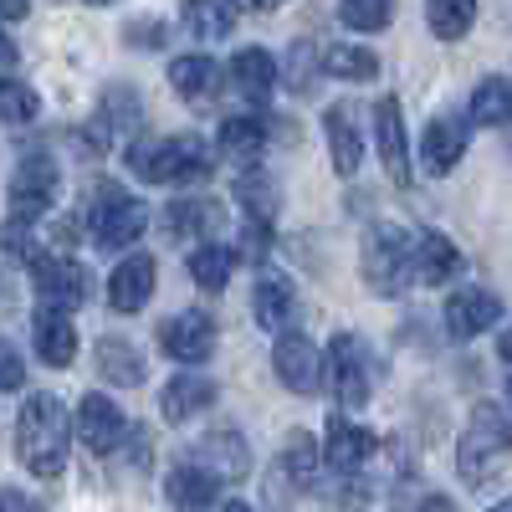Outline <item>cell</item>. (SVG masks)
Masks as SVG:
<instances>
[{
  "instance_id": "cell-1",
  "label": "cell",
  "mask_w": 512,
  "mask_h": 512,
  "mask_svg": "<svg viewBox=\"0 0 512 512\" xmlns=\"http://www.w3.org/2000/svg\"><path fill=\"white\" fill-rule=\"evenodd\" d=\"M67 446H72V425L57 395H31L16 420V451L26 461L31 477H62L67 472Z\"/></svg>"
},
{
  "instance_id": "cell-2",
  "label": "cell",
  "mask_w": 512,
  "mask_h": 512,
  "mask_svg": "<svg viewBox=\"0 0 512 512\" xmlns=\"http://www.w3.org/2000/svg\"><path fill=\"white\" fill-rule=\"evenodd\" d=\"M512 461V415L497 405H477L456 441V472L466 487H487Z\"/></svg>"
},
{
  "instance_id": "cell-3",
  "label": "cell",
  "mask_w": 512,
  "mask_h": 512,
  "mask_svg": "<svg viewBox=\"0 0 512 512\" xmlns=\"http://www.w3.org/2000/svg\"><path fill=\"white\" fill-rule=\"evenodd\" d=\"M128 169L144 185H200L210 175V144L195 134H169L128 144Z\"/></svg>"
},
{
  "instance_id": "cell-4",
  "label": "cell",
  "mask_w": 512,
  "mask_h": 512,
  "mask_svg": "<svg viewBox=\"0 0 512 512\" xmlns=\"http://www.w3.org/2000/svg\"><path fill=\"white\" fill-rule=\"evenodd\" d=\"M364 282L379 297H400L415 282V236L400 226H369L364 231Z\"/></svg>"
},
{
  "instance_id": "cell-5",
  "label": "cell",
  "mask_w": 512,
  "mask_h": 512,
  "mask_svg": "<svg viewBox=\"0 0 512 512\" xmlns=\"http://www.w3.org/2000/svg\"><path fill=\"white\" fill-rule=\"evenodd\" d=\"M88 226H93V241L103 251H128V246L144 236V226H149V205L139 195L118 190L113 180H103V185H93Z\"/></svg>"
},
{
  "instance_id": "cell-6",
  "label": "cell",
  "mask_w": 512,
  "mask_h": 512,
  "mask_svg": "<svg viewBox=\"0 0 512 512\" xmlns=\"http://www.w3.org/2000/svg\"><path fill=\"white\" fill-rule=\"evenodd\" d=\"M62 175H57V159L47 149H26L16 175H11V221H41L47 210L57 205Z\"/></svg>"
},
{
  "instance_id": "cell-7",
  "label": "cell",
  "mask_w": 512,
  "mask_h": 512,
  "mask_svg": "<svg viewBox=\"0 0 512 512\" xmlns=\"http://www.w3.org/2000/svg\"><path fill=\"white\" fill-rule=\"evenodd\" d=\"M323 379L333 400L344 410H359L369 400V354H364V338L359 333H338L328 354H323Z\"/></svg>"
},
{
  "instance_id": "cell-8",
  "label": "cell",
  "mask_w": 512,
  "mask_h": 512,
  "mask_svg": "<svg viewBox=\"0 0 512 512\" xmlns=\"http://www.w3.org/2000/svg\"><path fill=\"white\" fill-rule=\"evenodd\" d=\"M26 267H31V282H36V292H41V303H52V308L77 313V308L93 297V277H88V267L72 262V256L36 251Z\"/></svg>"
},
{
  "instance_id": "cell-9",
  "label": "cell",
  "mask_w": 512,
  "mask_h": 512,
  "mask_svg": "<svg viewBox=\"0 0 512 512\" xmlns=\"http://www.w3.org/2000/svg\"><path fill=\"white\" fill-rule=\"evenodd\" d=\"M318 466H323L318 441H313L308 431H292V436H287V446H282V456H277V466H272L267 497H272V502H287V497H303V492H313V482H318Z\"/></svg>"
},
{
  "instance_id": "cell-10",
  "label": "cell",
  "mask_w": 512,
  "mask_h": 512,
  "mask_svg": "<svg viewBox=\"0 0 512 512\" xmlns=\"http://www.w3.org/2000/svg\"><path fill=\"white\" fill-rule=\"evenodd\" d=\"M272 369H277V379L287 384L292 395H318L323 390V354L313 349V338H303V333L282 328L277 349H272Z\"/></svg>"
},
{
  "instance_id": "cell-11",
  "label": "cell",
  "mask_w": 512,
  "mask_h": 512,
  "mask_svg": "<svg viewBox=\"0 0 512 512\" xmlns=\"http://www.w3.org/2000/svg\"><path fill=\"white\" fill-rule=\"evenodd\" d=\"M159 344L180 364H205L210 354H216V323H210V313H200V308H185L169 323H159Z\"/></svg>"
},
{
  "instance_id": "cell-12",
  "label": "cell",
  "mask_w": 512,
  "mask_h": 512,
  "mask_svg": "<svg viewBox=\"0 0 512 512\" xmlns=\"http://www.w3.org/2000/svg\"><path fill=\"white\" fill-rule=\"evenodd\" d=\"M502 323V297L487 292V287H456L446 297V333L456 338V344H466V338H477L487 328Z\"/></svg>"
},
{
  "instance_id": "cell-13",
  "label": "cell",
  "mask_w": 512,
  "mask_h": 512,
  "mask_svg": "<svg viewBox=\"0 0 512 512\" xmlns=\"http://www.w3.org/2000/svg\"><path fill=\"white\" fill-rule=\"evenodd\" d=\"M466 134H472V118H456V113H436L431 123H425V134H420V164H425V175H451V169L461 164L466 154Z\"/></svg>"
},
{
  "instance_id": "cell-14",
  "label": "cell",
  "mask_w": 512,
  "mask_h": 512,
  "mask_svg": "<svg viewBox=\"0 0 512 512\" xmlns=\"http://www.w3.org/2000/svg\"><path fill=\"white\" fill-rule=\"evenodd\" d=\"M374 149H379V164L390 175L395 190H410V144H405V113L395 98H384L374 108Z\"/></svg>"
},
{
  "instance_id": "cell-15",
  "label": "cell",
  "mask_w": 512,
  "mask_h": 512,
  "mask_svg": "<svg viewBox=\"0 0 512 512\" xmlns=\"http://www.w3.org/2000/svg\"><path fill=\"white\" fill-rule=\"evenodd\" d=\"M123 436H128L123 410L108 395H82V405H77V441L88 446L93 456H108V451H118Z\"/></svg>"
},
{
  "instance_id": "cell-16",
  "label": "cell",
  "mask_w": 512,
  "mask_h": 512,
  "mask_svg": "<svg viewBox=\"0 0 512 512\" xmlns=\"http://www.w3.org/2000/svg\"><path fill=\"white\" fill-rule=\"evenodd\" d=\"M374 431H364V425L344 420V415H328V441H323V461L333 466V472H344V477H359L364 472V461L374 456Z\"/></svg>"
},
{
  "instance_id": "cell-17",
  "label": "cell",
  "mask_w": 512,
  "mask_h": 512,
  "mask_svg": "<svg viewBox=\"0 0 512 512\" xmlns=\"http://www.w3.org/2000/svg\"><path fill=\"white\" fill-rule=\"evenodd\" d=\"M149 297H154V256H144V251L123 256V262L113 267V277H108L113 313H139Z\"/></svg>"
},
{
  "instance_id": "cell-18",
  "label": "cell",
  "mask_w": 512,
  "mask_h": 512,
  "mask_svg": "<svg viewBox=\"0 0 512 512\" xmlns=\"http://www.w3.org/2000/svg\"><path fill=\"white\" fill-rule=\"evenodd\" d=\"M231 88H236L241 103L267 108V103H272V88H277L272 52H262V47H241V52L231 57Z\"/></svg>"
},
{
  "instance_id": "cell-19",
  "label": "cell",
  "mask_w": 512,
  "mask_h": 512,
  "mask_svg": "<svg viewBox=\"0 0 512 512\" xmlns=\"http://www.w3.org/2000/svg\"><path fill=\"white\" fill-rule=\"evenodd\" d=\"M323 139H328V154H333V169L344 180L359 175V164H364V139H359V128H354V103H333L323 113Z\"/></svg>"
},
{
  "instance_id": "cell-20",
  "label": "cell",
  "mask_w": 512,
  "mask_h": 512,
  "mask_svg": "<svg viewBox=\"0 0 512 512\" xmlns=\"http://www.w3.org/2000/svg\"><path fill=\"white\" fill-rule=\"evenodd\" d=\"M267 139H272V128H267L262 108H251V113H236V118L221 123L216 149L226 159H236V164H256V159H262V149H267Z\"/></svg>"
},
{
  "instance_id": "cell-21",
  "label": "cell",
  "mask_w": 512,
  "mask_h": 512,
  "mask_svg": "<svg viewBox=\"0 0 512 512\" xmlns=\"http://www.w3.org/2000/svg\"><path fill=\"white\" fill-rule=\"evenodd\" d=\"M31 333H36V354L47 359L52 369H67V364L77 359V328H72V313H67V308L41 303Z\"/></svg>"
},
{
  "instance_id": "cell-22",
  "label": "cell",
  "mask_w": 512,
  "mask_h": 512,
  "mask_svg": "<svg viewBox=\"0 0 512 512\" xmlns=\"http://www.w3.org/2000/svg\"><path fill=\"white\" fill-rule=\"evenodd\" d=\"M251 313H256V323H262L267 333L292 328V313H297L292 282L282 272H262V277H256V287H251Z\"/></svg>"
},
{
  "instance_id": "cell-23",
  "label": "cell",
  "mask_w": 512,
  "mask_h": 512,
  "mask_svg": "<svg viewBox=\"0 0 512 512\" xmlns=\"http://www.w3.org/2000/svg\"><path fill=\"white\" fill-rule=\"evenodd\" d=\"M169 88H175L195 113H210V98L221 88V67L210 57H175L169 62Z\"/></svg>"
},
{
  "instance_id": "cell-24",
  "label": "cell",
  "mask_w": 512,
  "mask_h": 512,
  "mask_svg": "<svg viewBox=\"0 0 512 512\" xmlns=\"http://www.w3.org/2000/svg\"><path fill=\"white\" fill-rule=\"evenodd\" d=\"M210 405H216V384H210L205 374H180V379H169L164 395H159V410H164L169 425H185V420H195V415L210 410Z\"/></svg>"
},
{
  "instance_id": "cell-25",
  "label": "cell",
  "mask_w": 512,
  "mask_h": 512,
  "mask_svg": "<svg viewBox=\"0 0 512 512\" xmlns=\"http://www.w3.org/2000/svg\"><path fill=\"white\" fill-rule=\"evenodd\" d=\"M164 497L175 507H210V502H221V477L205 461H185L164 477Z\"/></svg>"
},
{
  "instance_id": "cell-26",
  "label": "cell",
  "mask_w": 512,
  "mask_h": 512,
  "mask_svg": "<svg viewBox=\"0 0 512 512\" xmlns=\"http://www.w3.org/2000/svg\"><path fill=\"white\" fill-rule=\"evenodd\" d=\"M415 272L431 282V287L451 282V277L461 272V251H456V241L441 236V231H425V236L415 241Z\"/></svg>"
},
{
  "instance_id": "cell-27",
  "label": "cell",
  "mask_w": 512,
  "mask_h": 512,
  "mask_svg": "<svg viewBox=\"0 0 512 512\" xmlns=\"http://www.w3.org/2000/svg\"><path fill=\"white\" fill-rule=\"evenodd\" d=\"M466 118L477 128H502L512 123V77H482L472 103H466Z\"/></svg>"
},
{
  "instance_id": "cell-28",
  "label": "cell",
  "mask_w": 512,
  "mask_h": 512,
  "mask_svg": "<svg viewBox=\"0 0 512 512\" xmlns=\"http://www.w3.org/2000/svg\"><path fill=\"white\" fill-rule=\"evenodd\" d=\"M98 374L108 379V384H144V354L128 344V338H98Z\"/></svg>"
},
{
  "instance_id": "cell-29",
  "label": "cell",
  "mask_w": 512,
  "mask_h": 512,
  "mask_svg": "<svg viewBox=\"0 0 512 512\" xmlns=\"http://www.w3.org/2000/svg\"><path fill=\"white\" fill-rule=\"evenodd\" d=\"M231 272H236V251H231V246L205 241V246H195V251H190V277H195V287L221 292V287L231 282Z\"/></svg>"
},
{
  "instance_id": "cell-30",
  "label": "cell",
  "mask_w": 512,
  "mask_h": 512,
  "mask_svg": "<svg viewBox=\"0 0 512 512\" xmlns=\"http://www.w3.org/2000/svg\"><path fill=\"white\" fill-rule=\"evenodd\" d=\"M200 461L216 472L221 482H236V477H246V466H251V456H246V441L236 436V431H216L205 446H200Z\"/></svg>"
},
{
  "instance_id": "cell-31",
  "label": "cell",
  "mask_w": 512,
  "mask_h": 512,
  "mask_svg": "<svg viewBox=\"0 0 512 512\" xmlns=\"http://www.w3.org/2000/svg\"><path fill=\"white\" fill-rule=\"evenodd\" d=\"M221 221V210L210 205V200H175V205H164V236L169 241H185V236H195V231H210Z\"/></svg>"
},
{
  "instance_id": "cell-32",
  "label": "cell",
  "mask_w": 512,
  "mask_h": 512,
  "mask_svg": "<svg viewBox=\"0 0 512 512\" xmlns=\"http://www.w3.org/2000/svg\"><path fill=\"white\" fill-rule=\"evenodd\" d=\"M425 26L441 41H461L477 26V0H425Z\"/></svg>"
},
{
  "instance_id": "cell-33",
  "label": "cell",
  "mask_w": 512,
  "mask_h": 512,
  "mask_svg": "<svg viewBox=\"0 0 512 512\" xmlns=\"http://www.w3.org/2000/svg\"><path fill=\"white\" fill-rule=\"evenodd\" d=\"M180 21L195 41H226L231 36V6H221V0H185Z\"/></svg>"
},
{
  "instance_id": "cell-34",
  "label": "cell",
  "mask_w": 512,
  "mask_h": 512,
  "mask_svg": "<svg viewBox=\"0 0 512 512\" xmlns=\"http://www.w3.org/2000/svg\"><path fill=\"white\" fill-rule=\"evenodd\" d=\"M323 72H333V77H344V82H374L379 77V57L369 52V47H328L323 52Z\"/></svg>"
},
{
  "instance_id": "cell-35",
  "label": "cell",
  "mask_w": 512,
  "mask_h": 512,
  "mask_svg": "<svg viewBox=\"0 0 512 512\" xmlns=\"http://www.w3.org/2000/svg\"><path fill=\"white\" fill-rule=\"evenodd\" d=\"M236 205L246 210L251 221H277L282 195H277V185H272L267 175H241V180H236Z\"/></svg>"
},
{
  "instance_id": "cell-36",
  "label": "cell",
  "mask_w": 512,
  "mask_h": 512,
  "mask_svg": "<svg viewBox=\"0 0 512 512\" xmlns=\"http://www.w3.org/2000/svg\"><path fill=\"white\" fill-rule=\"evenodd\" d=\"M139 118H144V108H139V93L134 88H123V82H118V88H108L103 93V113H98V123L108 128V134H128V128H139Z\"/></svg>"
},
{
  "instance_id": "cell-37",
  "label": "cell",
  "mask_w": 512,
  "mask_h": 512,
  "mask_svg": "<svg viewBox=\"0 0 512 512\" xmlns=\"http://www.w3.org/2000/svg\"><path fill=\"white\" fill-rule=\"evenodd\" d=\"M338 21L354 31H384L395 21V0H344L338 6Z\"/></svg>"
},
{
  "instance_id": "cell-38",
  "label": "cell",
  "mask_w": 512,
  "mask_h": 512,
  "mask_svg": "<svg viewBox=\"0 0 512 512\" xmlns=\"http://www.w3.org/2000/svg\"><path fill=\"white\" fill-rule=\"evenodd\" d=\"M41 113V98L16 77H0V123H31Z\"/></svg>"
},
{
  "instance_id": "cell-39",
  "label": "cell",
  "mask_w": 512,
  "mask_h": 512,
  "mask_svg": "<svg viewBox=\"0 0 512 512\" xmlns=\"http://www.w3.org/2000/svg\"><path fill=\"white\" fill-rule=\"evenodd\" d=\"M318 52H313V41H292V52H287V67H282V77L292 82L297 93H308L313 88V77H318Z\"/></svg>"
},
{
  "instance_id": "cell-40",
  "label": "cell",
  "mask_w": 512,
  "mask_h": 512,
  "mask_svg": "<svg viewBox=\"0 0 512 512\" xmlns=\"http://www.w3.org/2000/svg\"><path fill=\"white\" fill-rule=\"evenodd\" d=\"M21 384H26V364H21V354L11 349V338H0V395L21 390Z\"/></svg>"
},
{
  "instance_id": "cell-41",
  "label": "cell",
  "mask_w": 512,
  "mask_h": 512,
  "mask_svg": "<svg viewBox=\"0 0 512 512\" xmlns=\"http://www.w3.org/2000/svg\"><path fill=\"white\" fill-rule=\"evenodd\" d=\"M267 241H272V221H251L241 226V256H251V262H262L267 256Z\"/></svg>"
},
{
  "instance_id": "cell-42",
  "label": "cell",
  "mask_w": 512,
  "mask_h": 512,
  "mask_svg": "<svg viewBox=\"0 0 512 512\" xmlns=\"http://www.w3.org/2000/svg\"><path fill=\"white\" fill-rule=\"evenodd\" d=\"M123 41H128V47H164V26L159 21H134L123 31Z\"/></svg>"
},
{
  "instance_id": "cell-43",
  "label": "cell",
  "mask_w": 512,
  "mask_h": 512,
  "mask_svg": "<svg viewBox=\"0 0 512 512\" xmlns=\"http://www.w3.org/2000/svg\"><path fill=\"white\" fill-rule=\"evenodd\" d=\"M231 11H241V16H262V11H272L277 0H226Z\"/></svg>"
},
{
  "instance_id": "cell-44",
  "label": "cell",
  "mask_w": 512,
  "mask_h": 512,
  "mask_svg": "<svg viewBox=\"0 0 512 512\" xmlns=\"http://www.w3.org/2000/svg\"><path fill=\"white\" fill-rule=\"evenodd\" d=\"M31 11V0H0V21H21Z\"/></svg>"
},
{
  "instance_id": "cell-45",
  "label": "cell",
  "mask_w": 512,
  "mask_h": 512,
  "mask_svg": "<svg viewBox=\"0 0 512 512\" xmlns=\"http://www.w3.org/2000/svg\"><path fill=\"white\" fill-rule=\"evenodd\" d=\"M497 359H502V364H512V328L497 338Z\"/></svg>"
},
{
  "instance_id": "cell-46",
  "label": "cell",
  "mask_w": 512,
  "mask_h": 512,
  "mask_svg": "<svg viewBox=\"0 0 512 512\" xmlns=\"http://www.w3.org/2000/svg\"><path fill=\"white\" fill-rule=\"evenodd\" d=\"M0 507H31V497H21V492H0Z\"/></svg>"
},
{
  "instance_id": "cell-47",
  "label": "cell",
  "mask_w": 512,
  "mask_h": 512,
  "mask_svg": "<svg viewBox=\"0 0 512 512\" xmlns=\"http://www.w3.org/2000/svg\"><path fill=\"white\" fill-rule=\"evenodd\" d=\"M11 62H16V47H11L6 36H0V67H11Z\"/></svg>"
},
{
  "instance_id": "cell-48",
  "label": "cell",
  "mask_w": 512,
  "mask_h": 512,
  "mask_svg": "<svg viewBox=\"0 0 512 512\" xmlns=\"http://www.w3.org/2000/svg\"><path fill=\"white\" fill-rule=\"evenodd\" d=\"M497 507H502V512H512V497H507V502H497Z\"/></svg>"
},
{
  "instance_id": "cell-49",
  "label": "cell",
  "mask_w": 512,
  "mask_h": 512,
  "mask_svg": "<svg viewBox=\"0 0 512 512\" xmlns=\"http://www.w3.org/2000/svg\"><path fill=\"white\" fill-rule=\"evenodd\" d=\"M88 6H113V0H88Z\"/></svg>"
},
{
  "instance_id": "cell-50",
  "label": "cell",
  "mask_w": 512,
  "mask_h": 512,
  "mask_svg": "<svg viewBox=\"0 0 512 512\" xmlns=\"http://www.w3.org/2000/svg\"><path fill=\"white\" fill-rule=\"evenodd\" d=\"M507 400H512V379H507Z\"/></svg>"
}]
</instances>
